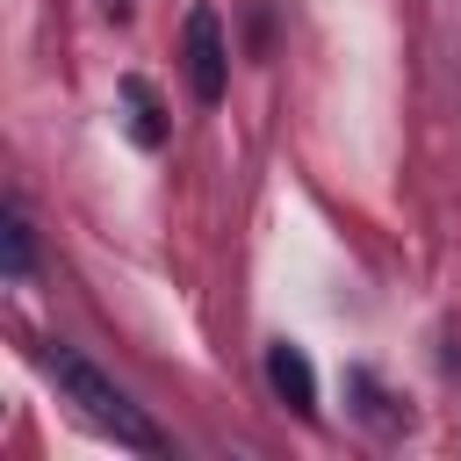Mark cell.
<instances>
[{"instance_id":"6da1fadb","label":"cell","mask_w":461,"mask_h":461,"mask_svg":"<svg viewBox=\"0 0 461 461\" xmlns=\"http://www.w3.org/2000/svg\"><path fill=\"white\" fill-rule=\"evenodd\" d=\"M43 367H50V382L79 403L86 425L115 432V447H137V454H158V447H166V432H158V425H151V418H144V411H137V403L94 367V360H79L72 346H43Z\"/></svg>"},{"instance_id":"7a4b0ae2","label":"cell","mask_w":461,"mask_h":461,"mask_svg":"<svg viewBox=\"0 0 461 461\" xmlns=\"http://www.w3.org/2000/svg\"><path fill=\"white\" fill-rule=\"evenodd\" d=\"M180 65H187L194 101H223V86H230V43H223V14L216 7H187V22H180Z\"/></svg>"},{"instance_id":"3957f363","label":"cell","mask_w":461,"mask_h":461,"mask_svg":"<svg viewBox=\"0 0 461 461\" xmlns=\"http://www.w3.org/2000/svg\"><path fill=\"white\" fill-rule=\"evenodd\" d=\"M267 382H274V396H281L295 418H317V367H310V353H303L295 339H274V346H267Z\"/></svg>"},{"instance_id":"277c9868","label":"cell","mask_w":461,"mask_h":461,"mask_svg":"<svg viewBox=\"0 0 461 461\" xmlns=\"http://www.w3.org/2000/svg\"><path fill=\"white\" fill-rule=\"evenodd\" d=\"M115 108H122V130H130L144 151H158V144H166V108H158L151 79H137V72H130V79L115 86Z\"/></svg>"},{"instance_id":"5b68a950","label":"cell","mask_w":461,"mask_h":461,"mask_svg":"<svg viewBox=\"0 0 461 461\" xmlns=\"http://www.w3.org/2000/svg\"><path fill=\"white\" fill-rule=\"evenodd\" d=\"M0 245H7V281H29V267H36V230H29V209H22V202L0 209Z\"/></svg>"},{"instance_id":"8992f818","label":"cell","mask_w":461,"mask_h":461,"mask_svg":"<svg viewBox=\"0 0 461 461\" xmlns=\"http://www.w3.org/2000/svg\"><path fill=\"white\" fill-rule=\"evenodd\" d=\"M346 396H353V411H360L375 432H396V425H403V411H389V396H382V382H375L367 367H353V375H346Z\"/></svg>"}]
</instances>
